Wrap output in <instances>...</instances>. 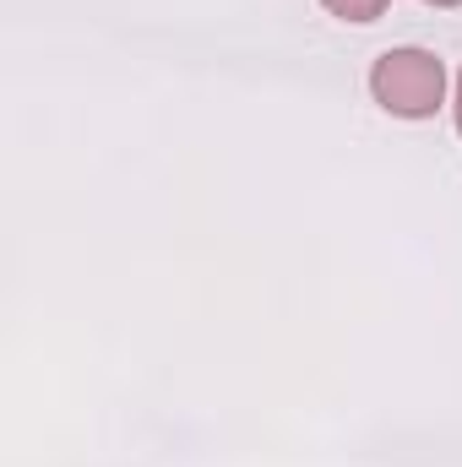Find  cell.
<instances>
[{
	"instance_id": "3957f363",
	"label": "cell",
	"mask_w": 462,
	"mask_h": 467,
	"mask_svg": "<svg viewBox=\"0 0 462 467\" xmlns=\"http://www.w3.org/2000/svg\"><path fill=\"white\" fill-rule=\"evenodd\" d=\"M457 130H462V77H457Z\"/></svg>"
},
{
	"instance_id": "277c9868",
	"label": "cell",
	"mask_w": 462,
	"mask_h": 467,
	"mask_svg": "<svg viewBox=\"0 0 462 467\" xmlns=\"http://www.w3.org/2000/svg\"><path fill=\"white\" fill-rule=\"evenodd\" d=\"M430 5H446V11H452V5H462V0H430Z\"/></svg>"
},
{
	"instance_id": "6da1fadb",
	"label": "cell",
	"mask_w": 462,
	"mask_h": 467,
	"mask_svg": "<svg viewBox=\"0 0 462 467\" xmlns=\"http://www.w3.org/2000/svg\"><path fill=\"white\" fill-rule=\"evenodd\" d=\"M370 93L386 115L430 119L446 99V66L430 49H386L370 71Z\"/></svg>"
},
{
	"instance_id": "7a4b0ae2",
	"label": "cell",
	"mask_w": 462,
	"mask_h": 467,
	"mask_svg": "<svg viewBox=\"0 0 462 467\" xmlns=\"http://www.w3.org/2000/svg\"><path fill=\"white\" fill-rule=\"evenodd\" d=\"M332 16H343V22H375V16H386V5L392 0H321Z\"/></svg>"
}]
</instances>
